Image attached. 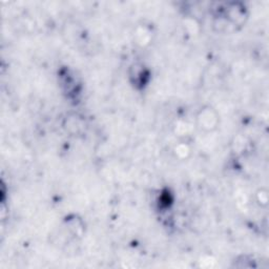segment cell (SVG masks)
<instances>
[{
  "label": "cell",
  "instance_id": "7a4b0ae2",
  "mask_svg": "<svg viewBox=\"0 0 269 269\" xmlns=\"http://www.w3.org/2000/svg\"><path fill=\"white\" fill-rule=\"evenodd\" d=\"M258 196V203L261 206H267L268 204V193L265 189H261V191L257 194Z\"/></svg>",
  "mask_w": 269,
  "mask_h": 269
},
{
  "label": "cell",
  "instance_id": "6da1fadb",
  "mask_svg": "<svg viewBox=\"0 0 269 269\" xmlns=\"http://www.w3.org/2000/svg\"><path fill=\"white\" fill-rule=\"evenodd\" d=\"M220 124V116L217 110L209 106H203L197 115V126L201 132H215Z\"/></svg>",
  "mask_w": 269,
  "mask_h": 269
}]
</instances>
